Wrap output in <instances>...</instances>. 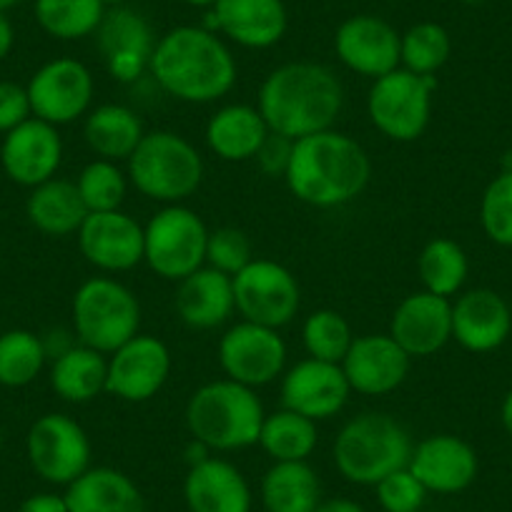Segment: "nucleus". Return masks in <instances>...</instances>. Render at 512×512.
I'll return each mask as SVG.
<instances>
[{
	"instance_id": "30",
	"label": "nucleus",
	"mask_w": 512,
	"mask_h": 512,
	"mask_svg": "<svg viewBox=\"0 0 512 512\" xmlns=\"http://www.w3.org/2000/svg\"><path fill=\"white\" fill-rule=\"evenodd\" d=\"M108 354L96 352L86 344H71L56 354L51 367V387L61 400L86 405L106 392Z\"/></svg>"
},
{
	"instance_id": "13",
	"label": "nucleus",
	"mask_w": 512,
	"mask_h": 512,
	"mask_svg": "<svg viewBox=\"0 0 512 512\" xmlns=\"http://www.w3.org/2000/svg\"><path fill=\"white\" fill-rule=\"evenodd\" d=\"M26 91L33 116L63 126L91 111L96 83L86 63L76 58H53L33 73Z\"/></svg>"
},
{
	"instance_id": "42",
	"label": "nucleus",
	"mask_w": 512,
	"mask_h": 512,
	"mask_svg": "<svg viewBox=\"0 0 512 512\" xmlns=\"http://www.w3.org/2000/svg\"><path fill=\"white\" fill-rule=\"evenodd\" d=\"M374 490H377V502L384 512H420L430 495L410 467H402L379 480Z\"/></svg>"
},
{
	"instance_id": "18",
	"label": "nucleus",
	"mask_w": 512,
	"mask_h": 512,
	"mask_svg": "<svg viewBox=\"0 0 512 512\" xmlns=\"http://www.w3.org/2000/svg\"><path fill=\"white\" fill-rule=\"evenodd\" d=\"M103 66L116 81L134 83L149 71L156 38L151 23L134 8H108L96 31Z\"/></svg>"
},
{
	"instance_id": "16",
	"label": "nucleus",
	"mask_w": 512,
	"mask_h": 512,
	"mask_svg": "<svg viewBox=\"0 0 512 512\" xmlns=\"http://www.w3.org/2000/svg\"><path fill=\"white\" fill-rule=\"evenodd\" d=\"M282 407L314 422L332 420L347 407L352 387L342 364L307 357L282 374Z\"/></svg>"
},
{
	"instance_id": "17",
	"label": "nucleus",
	"mask_w": 512,
	"mask_h": 512,
	"mask_svg": "<svg viewBox=\"0 0 512 512\" xmlns=\"http://www.w3.org/2000/svg\"><path fill=\"white\" fill-rule=\"evenodd\" d=\"M78 246L103 274L131 272L144 262V226L121 209L88 214L78 229Z\"/></svg>"
},
{
	"instance_id": "52",
	"label": "nucleus",
	"mask_w": 512,
	"mask_h": 512,
	"mask_svg": "<svg viewBox=\"0 0 512 512\" xmlns=\"http://www.w3.org/2000/svg\"><path fill=\"white\" fill-rule=\"evenodd\" d=\"M0 447H3V427H0Z\"/></svg>"
},
{
	"instance_id": "41",
	"label": "nucleus",
	"mask_w": 512,
	"mask_h": 512,
	"mask_svg": "<svg viewBox=\"0 0 512 512\" xmlns=\"http://www.w3.org/2000/svg\"><path fill=\"white\" fill-rule=\"evenodd\" d=\"M249 262H254V249H251L249 236L236 226H221L209 231L206 241V267L236 277Z\"/></svg>"
},
{
	"instance_id": "7",
	"label": "nucleus",
	"mask_w": 512,
	"mask_h": 512,
	"mask_svg": "<svg viewBox=\"0 0 512 512\" xmlns=\"http://www.w3.org/2000/svg\"><path fill=\"white\" fill-rule=\"evenodd\" d=\"M73 332L96 352L113 354L141 329L136 294L113 277H91L73 294Z\"/></svg>"
},
{
	"instance_id": "10",
	"label": "nucleus",
	"mask_w": 512,
	"mask_h": 512,
	"mask_svg": "<svg viewBox=\"0 0 512 512\" xmlns=\"http://www.w3.org/2000/svg\"><path fill=\"white\" fill-rule=\"evenodd\" d=\"M234 282V302L241 319L262 327L282 329L292 324L302 304L297 277L284 264L272 259H254L246 264Z\"/></svg>"
},
{
	"instance_id": "39",
	"label": "nucleus",
	"mask_w": 512,
	"mask_h": 512,
	"mask_svg": "<svg viewBox=\"0 0 512 512\" xmlns=\"http://www.w3.org/2000/svg\"><path fill=\"white\" fill-rule=\"evenodd\" d=\"M76 189L81 194L83 204H86L88 214L118 211L126 201L128 176L118 169L116 161L93 159L78 174Z\"/></svg>"
},
{
	"instance_id": "49",
	"label": "nucleus",
	"mask_w": 512,
	"mask_h": 512,
	"mask_svg": "<svg viewBox=\"0 0 512 512\" xmlns=\"http://www.w3.org/2000/svg\"><path fill=\"white\" fill-rule=\"evenodd\" d=\"M184 3H189V6H194V8H211L216 0H184Z\"/></svg>"
},
{
	"instance_id": "29",
	"label": "nucleus",
	"mask_w": 512,
	"mask_h": 512,
	"mask_svg": "<svg viewBox=\"0 0 512 512\" xmlns=\"http://www.w3.org/2000/svg\"><path fill=\"white\" fill-rule=\"evenodd\" d=\"M83 136H86L88 149L98 159L118 164V161L131 159L136 146L146 136V128L134 108L123 106V103H103L86 113Z\"/></svg>"
},
{
	"instance_id": "34",
	"label": "nucleus",
	"mask_w": 512,
	"mask_h": 512,
	"mask_svg": "<svg viewBox=\"0 0 512 512\" xmlns=\"http://www.w3.org/2000/svg\"><path fill=\"white\" fill-rule=\"evenodd\" d=\"M470 262L467 254L457 241L447 236L427 241L417 256V274H420L422 289L437 297L452 299L465 287Z\"/></svg>"
},
{
	"instance_id": "8",
	"label": "nucleus",
	"mask_w": 512,
	"mask_h": 512,
	"mask_svg": "<svg viewBox=\"0 0 512 512\" xmlns=\"http://www.w3.org/2000/svg\"><path fill=\"white\" fill-rule=\"evenodd\" d=\"M437 76H420L407 68H395L372 81L367 96V116L379 134L397 144L417 141L430 126L432 98Z\"/></svg>"
},
{
	"instance_id": "4",
	"label": "nucleus",
	"mask_w": 512,
	"mask_h": 512,
	"mask_svg": "<svg viewBox=\"0 0 512 512\" xmlns=\"http://www.w3.org/2000/svg\"><path fill=\"white\" fill-rule=\"evenodd\" d=\"M184 417L196 442L211 452H236L259 445L267 412L251 387L224 377L201 384L186 402Z\"/></svg>"
},
{
	"instance_id": "50",
	"label": "nucleus",
	"mask_w": 512,
	"mask_h": 512,
	"mask_svg": "<svg viewBox=\"0 0 512 512\" xmlns=\"http://www.w3.org/2000/svg\"><path fill=\"white\" fill-rule=\"evenodd\" d=\"M21 0H0V13H6L11 11V8H16Z\"/></svg>"
},
{
	"instance_id": "47",
	"label": "nucleus",
	"mask_w": 512,
	"mask_h": 512,
	"mask_svg": "<svg viewBox=\"0 0 512 512\" xmlns=\"http://www.w3.org/2000/svg\"><path fill=\"white\" fill-rule=\"evenodd\" d=\"M13 43H16V31H13V23L8 21L6 13H0V61L8 58V53L13 51Z\"/></svg>"
},
{
	"instance_id": "33",
	"label": "nucleus",
	"mask_w": 512,
	"mask_h": 512,
	"mask_svg": "<svg viewBox=\"0 0 512 512\" xmlns=\"http://www.w3.org/2000/svg\"><path fill=\"white\" fill-rule=\"evenodd\" d=\"M319 430L317 422L299 412L282 407L279 412L264 417L259 432V447L274 462H304L317 450Z\"/></svg>"
},
{
	"instance_id": "3",
	"label": "nucleus",
	"mask_w": 512,
	"mask_h": 512,
	"mask_svg": "<svg viewBox=\"0 0 512 512\" xmlns=\"http://www.w3.org/2000/svg\"><path fill=\"white\" fill-rule=\"evenodd\" d=\"M151 76L171 98L184 103H214L236 83L231 48L206 26H176L156 41Z\"/></svg>"
},
{
	"instance_id": "46",
	"label": "nucleus",
	"mask_w": 512,
	"mask_h": 512,
	"mask_svg": "<svg viewBox=\"0 0 512 512\" xmlns=\"http://www.w3.org/2000/svg\"><path fill=\"white\" fill-rule=\"evenodd\" d=\"M314 512H367L357 500L349 497H332V500H322Z\"/></svg>"
},
{
	"instance_id": "40",
	"label": "nucleus",
	"mask_w": 512,
	"mask_h": 512,
	"mask_svg": "<svg viewBox=\"0 0 512 512\" xmlns=\"http://www.w3.org/2000/svg\"><path fill=\"white\" fill-rule=\"evenodd\" d=\"M480 221L487 239L512 249V171H500L480 201Z\"/></svg>"
},
{
	"instance_id": "26",
	"label": "nucleus",
	"mask_w": 512,
	"mask_h": 512,
	"mask_svg": "<svg viewBox=\"0 0 512 512\" xmlns=\"http://www.w3.org/2000/svg\"><path fill=\"white\" fill-rule=\"evenodd\" d=\"M176 314L189 329H216L231 319L236 312L234 282L229 274L216 272L211 267L196 269L181 279L174 299Z\"/></svg>"
},
{
	"instance_id": "45",
	"label": "nucleus",
	"mask_w": 512,
	"mask_h": 512,
	"mask_svg": "<svg viewBox=\"0 0 512 512\" xmlns=\"http://www.w3.org/2000/svg\"><path fill=\"white\" fill-rule=\"evenodd\" d=\"M18 512H68V505L66 497L56 492H36L21 502Z\"/></svg>"
},
{
	"instance_id": "2",
	"label": "nucleus",
	"mask_w": 512,
	"mask_h": 512,
	"mask_svg": "<svg viewBox=\"0 0 512 512\" xmlns=\"http://www.w3.org/2000/svg\"><path fill=\"white\" fill-rule=\"evenodd\" d=\"M372 161L357 139L342 131H319L294 141L289 156L287 189L302 204L337 209L367 189Z\"/></svg>"
},
{
	"instance_id": "32",
	"label": "nucleus",
	"mask_w": 512,
	"mask_h": 512,
	"mask_svg": "<svg viewBox=\"0 0 512 512\" xmlns=\"http://www.w3.org/2000/svg\"><path fill=\"white\" fill-rule=\"evenodd\" d=\"M267 512H314L322 502V482L307 460L274 462L262 477Z\"/></svg>"
},
{
	"instance_id": "24",
	"label": "nucleus",
	"mask_w": 512,
	"mask_h": 512,
	"mask_svg": "<svg viewBox=\"0 0 512 512\" xmlns=\"http://www.w3.org/2000/svg\"><path fill=\"white\" fill-rule=\"evenodd\" d=\"M512 314L492 289H470L452 302V339L475 354L492 352L510 337Z\"/></svg>"
},
{
	"instance_id": "25",
	"label": "nucleus",
	"mask_w": 512,
	"mask_h": 512,
	"mask_svg": "<svg viewBox=\"0 0 512 512\" xmlns=\"http://www.w3.org/2000/svg\"><path fill=\"white\" fill-rule=\"evenodd\" d=\"M184 502L189 512H251L254 495L239 467L209 455L189 465Z\"/></svg>"
},
{
	"instance_id": "38",
	"label": "nucleus",
	"mask_w": 512,
	"mask_h": 512,
	"mask_svg": "<svg viewBox=\"0 0 512 512\" xmlns=\"http://www.w3.org/2000/svg\"><path fill=\"white\" fill-rule=\"evenodd\" d=\"M302 342L309 357L342 364L354 342V332L344 314L334 309H317L304 319Z\"/></svg>"
},
{
	"instance_id": "36",
	"label": "nucleus",
	"mask_w": 512,
	"mask_h": 512,
	"mask_svg": "<svg viewBox=\"0 0 512 512\" xmlns=\"http://www.w3.org/2000/svg\"><path fill=\"white\" fill-rule=\"evenodd\" d=\"M48 349L38 334L28 329H11L0 334V384L3 387H26L43 372Z\"/></svg>"
},
{
	"instance_id": "12",
	"label": "nucleus",
	"mask_w": 512,
	"mask_h": 512,
	"mask_svg": "<svg viewBox=\"0 0 512 512\" xmlns=\"http://www.w3.org/2000/svg\"><path fill=\"white\" fill-rule=\"evenodd\" d=\"M219 364L226 379L259 390L284 374L287 342L279 329L241 319L219 339Z\"/></svg>"
},
{
	"instance_id": "44",
	"label": "nucleus",
	"mask_w": 512,
	"mask_h": 512,
	"mask_svg": "<svg viewBox=\"0 0 512 512\" xmlns=\"http://www.w3.org/2000/svg\"><path fill=\"white\" fill-rule=\"evenodd\" d=\"M294 141L284 139L279 134H269V139L264 141L262 151L256 154V161H259V169L267 176H282L287 174L289 156H292Z\"/></svg>"
},
{
	"instance_id": "28",
	"label": "nucleus",
	"mask_w": 512,
	"mask_h": 512,
	"mask_svg": "<svg viewBox=\"0 0 512 512\" xmlns=\"http://www.w3.org/2000/svg\"><path fill=\"white\" fill-rule=\"evenodd\" d=\"M68 512H146L136 482L116 467H88L63 492Z\"/></svg>"
},
{
	"instance_id": "48",
	"label": "nucleus",
	"mask_w": 512,
	"mask_h": 512,
	"mask_svg": "<svg viewBox=\"0 0 512 512\" xmlns=\"http://www.w3.org/2000/svg\"><path fill=\"white\" fill-rule=\"evenodd\" d=\"M500 417H502V427H505L507 435L512 437V390L507 392L505 400H502V407H500Z\"/></svg>"
},
{
	"instance_id": "31",
	"label": "nucleus",
	"mask_w": 512,
	"mask_h": 512,
	"mask_svg": "<svg viewBox=\"0 0 512 512\" xmlns=\"http://www.w3.org/2000/svg\"><path fill=\"white\" fill-rule=\"evenodd\" d=\"M26 211L31 224L48 236L78 234L88 216L86 204L76 189V181L66 179H51L36 186L28 196Z\"/></svg>"
},
{
	"instance_id": "6",
	"label": "nucleus",
	"mask_w": 512,
	"mask_h": 512,
	"mask_svg": "<svg viewBox=\"0 0 512 512\" xmlns=\"http://www.w3.org/2000/svg\"><path fill=\"white\" fill-rule=\"evenodd\" d=\"M128 184L141 196L159 204H184L204 181V159L186 136L176 131H146L131 154Z\"/></svg>"
},
{
	"instance_id": "35",
	"label": "nucleus",
	"mask_w": 512,
	"mask_h": 512,
	"mask_svg": "<svg viewBox=\"0 0 512 512\" xmlns=\"http://www.w3.org/2000/svg\"><path fill=\"white\" fill-rule=\"evenodd\" d=\"M106 11L101 0H36L33 6L38 26L58 41H81L93 36Z\"/></svg>"
},
{
	"instance_id": "21",
	"label": "nucleus",
	"mask_w": 512,
	"mask_h": 512,
	"mask_svg": "<svg viewBox=\"0 0 512 512\" xmlns=\"http://www.w3.org/2000/svg\"><path fill=\"white\" fill-rule=\"evenodd\" d=\"M211 31L249 51L277 46L289 28L284 0H216L211 6Z\"/></svg>"
},
{
	"instance_id": "37",
	"label": "nucleus",
	"mask_w": 512,
	"mask_h": 512,
	"mask_svg": "<svg viewBox=\"0 0 512 512\" xmlns=\"http://www.w3.org/2000/svg\"><path fill=\"white\" fill-rule=\"evenodd\" d=\"M452 41L445 26L432 21L415 23L402 33V68L420 76H437L450 61Z\"/></svg>"
},
{
	"instance_id": "23",
	"label": "nucleus",
	"mask_w": 512,
	"mask_h": 512,
	"mask_svg": "<svg viewBox=\"0 0 512 512\" xmlns=\"http://www.w3.org/2000/svg\"><path fill=\"white\" fill-rule=\"evenodd\" d=\"M390 337L412 359L432 357L452 339V302L425 289L407 294L392 314Z\"/></svg>"
},
{
	"instance_id": "1",
	"label": "nucleus",
	"mask_w": 512,
	"mask_h": 512,
	"mask_svg": "<svg viewBox=\"0 0 512 512\" xmlns=\"http://www.w3.org/2000/svg\"><path fill=\"white\" fill-rule=\"evenodd\" d=\"M256 108L272 134L299 141L334 128L344 108V86L324 63L292 61L264 78Z\"/></svg>"
},
{
	"instance_id": "51",
	"label": "nucleus",
	"mask_w": 512,
	"mask_h": 512,
	"mask_svg": "<svg viewBox=\"0 0 512 512\" xmlns=\"http://www.w3.org/2000/svg\"><path fill=\"white\" fill-rule=\"evenodd\" d=\"M101 3L106 8H118V6H126L128 0H101Z\"/></svg>"
},
{
	"instance_id": "20",
	"label": "nucleus",
	"mask_w": 512,
	"mask_h": 512,
	"mask_svg": "<svg viewBox=\"0 0 512 512\" xmlns=\"http://www.w3.org/2000/svg\"><path fill=\"white\" fill-rule=\"evenodd\" d=\"M412 357L387 334L354 337L347 357L342 359L344 377L352 392L364 397H382L402 387L410 374Z\"/></svg>"
},
{
	"instance_id": "22",
	"label": "nucleus",
	"mask_w": 512,
	"mask_h": 512,
	"mask_svg": "<svg viewBox=\"0 0 512 512\" xmlns=\"http://www.w3.org/2000/svg\"><path fill=\"white\" fill-rule=\"evenodd\" d=\"M410 467L427 492L457 495L475 482L480 460L475 447L457 435H430L412 450Z\"/></svg>"
},
{
	"instance_id": "19",
	"label": "nucleus",
	"mask_w": 512,
	"mask_h": 512,
	"mask_svg": "<svg viewBox=\"0 0 512 512\" xmlns=\"http://www.w3.org/2000/svg\"><path fill=\"white\" fill-rule=\"evenodd\" d=\"M61 161L63 139L58 126L36 116L8 131L0 146V164L6 169L8 179L28 189L56 179Z\"/></svg>"
},
{
	"instance_id": "15",
	"label": "nucleus",
	"mask_w": 512,
	"mask_h": 512,
	"mask_svg": "<svg viewBox=\"0 0 512 512\" xmlns=\"http://www.w3.org/2000/svg\"><path fill=\"white\" fill-rule=\"evenodd\" d=\"M334 53L349 71L377 81L402 66V33L384 18L359 13L339 23Z\"/></svg>"
},
{
	"instance_id": "43",
	"label": "nucleus",
	"mask_w": 512,
	"mask_h": 512,
	"mask_svg": "<svg viewBox=\"0 0 512 512\" xmlns=\"http://www.w3.org/2000/svg\"><path fill=\"white\" fill-rule=\"evenodd\" d=\"M33 116L26 86L0 81V134H8Z\"/></svg>"
},
{
	"instance_id": "9",
	"label": "nucleus",
	"mask_w": 512,
	"mask_h": 512,
	"mask_svg": "<svg viewBox=\"0 0 512 512\" xmlns=\"http://www.w3.org/2000/svg\"><path fill=\"white\" fill-rule=\"evenodd\" d=\"M206 241L204 219L189 206L169 204L144 226V262L156 277L181 282L206 267Z\"/></svg>"
},
{
	"instance_id": "14",
	"label": "nucleus",
	"mask_w": 512,
	"mask_h": 512,
	"mask_svg": "<svg viewBox=\"0 0 512 512\" xmlns=\"http://www.w3.org/2000/svg\"><path fill=\"white\" fill-rule=\"evenodd\" d=\"M171 367L174 359L164 339L139 332L116 352L108 354L106 392L134 405L149 402L164 390Z\"/></svg>"
},
{
	"instance_id": "5",
	"label": "nucleus",
	"mask_w": 512,
	"mask_h": 512,
	"mask_svg": "<svg viewBox=\"0 0 512 512\" xmlns=\"http://www.w3.org/2000/svg\"><path fill=\"white\" fill-rule=\"evenodd\" d=\"M415 442L407 427L387 412H362L344 422L334 440V465L352 485L374 487L410 465Z\"/></svg>"
},
{
	"instance_id": "11",
	"label": "nucleus",
	"mask_w": 512,
	"mask_h": 512,
	"mask_svg": "<svg viewBox=\"0 0 512 512\" xmlns=\"http://www.w3.org/2000/svg\"><path fill=\"white\" fill-rule=\"evenodd\" d=\"M28 462L41 480L68 487L91 467L88 432L63 412L38 417L26 437Z\"/></svg>"
},
{
	"instance_id": "27",
	"label": "nucleus",
	"mask_w": 512,
	"mask_h": 512,
	"mask_svg": "<svg viewBox=\"0 0 512 512\" xmlns=\"http://www.w3.org/2000/svg\"><path fill=\"white\" fill-rule=\"evenodd\" d=\"M272 128L264 121L262 111L249 103H231L219 108L206 123V144L211 154L229 164H244L256 159Z\"/></svg>"
}]
</instances>
